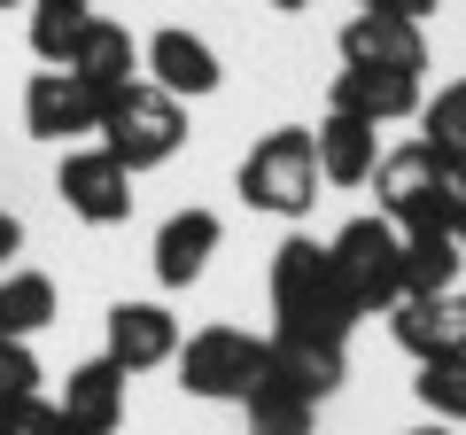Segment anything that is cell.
I'll use <instances>...</instances> for the list:
<instances>
[{
    "label": "cell",
    "mask_w": 466,
    "mask_h": 435,
    "mask_svg": "<svg viewBox=\"0 0 466 435\" xmlns=\"http://www.w3.org/2000/svg\"><path fill=\"white\" fill-rule=\"evenodd\" d=\"M24 249V218L16 210H0V272H8V257Z\"/></svg>",
    "instance_id": "83f0119b"
},
{
    "label": "cell",
    "mask_w": 466,
    "mask_h": 435,
    "mask_svg": "<svg viewBox=\"0 0 466 435\" xmlns=\"http://www.w3.org/2000/svg\"><path fill=\"white\" fill-rule=\"evenodd\" d=\"M358 303H350L342 272H334L327 241L288 234L272 249V335H303V342H350Z\"/></svg>",
    "instance_id": "6da1fadb"
},
{
    "label": "cell",
    "mask_w": 466,
    "mask_h": 435,
    "mask_svg": "<svg viewBox=\"0 0 466 435\" xmlns=\"http://www.w3.org/2000/svg\"><path fill=\"white\" fill-rule=\"evenodd\" d=\"M459 241L451 234H404V296H435V288H459Z\"/></svg>",
    "instance_id": "44dd1931"
},
{
    "label": "cell",
    "mask_w": 466,
    "mask_h": 435,
    "mask_svg": "<svg viewBox=\"0 0 466 435\" xmlns=\"http://www.w3.org/2000/svg\"><path fill=\"white\" fill-rule=\"evenodd\" d=\"M63 70H78L86 86L116 94V86H133V78H140V39L125 32V24H109V16H86V32H78V47H70Z\"/></svg>",
    "instance_id": "ac0fdd59"
},
{
    "label": "cell",
    "mask_w": 466,
    "mask_h": 435,
    "mask_svg": "<svg viewBox=\"0 0 466 435\" xmlns=\"http://www.w3.org/2000/svg\"><path fill=\"white\" fill-rule=\"evenodd\" d=\"M420 140L466 171V78L435 86V101H420Z\"/></svg>",
    "instance_id": "7402d4cb"
},
{
    "label": "cell",
    "mask_w": 466,
    "mask_h": 435,
    "mask_svg": "<svg viewBox=\"0 0 466 435\" xmlns=\"http://www.w3.org/2000/svg\"><path fill=\"white\" fill-rule=\"evenodd\" d=\"M140 63H148V86H164L171 101H202V94H218V55H210V39H195V32H156L148 47H140Z\"/></svg>",
    "instance_id": "4fadbf2b"
},
{
    "label": "cell",
    "mask_w": 466,
    "mask_h": 435,
    "mask_svg": "<svg viewBox=\"0 0 466 435\" xmlns=\"http://www.w3.org/2000/svg\"><path fill=\"white\" fill-rule=\"evenodd\" d=\"M63 428L70 435H116L125 428V373L109 366V358H86V366L63 373Z\"/></svg>",
    "instance_id": "7c38bea8"
},
{
    "label": "cell",
    "mask_w": 466,
    "mask_h": 435,
    "mask_svg": "<svg viewBox=\"0 0 466 435\" xmlns=\"http://www.w3.org/2000/svg\"><path fill=\"white\" fill-rule=\"evenodd\" d=\"M451 241H459V257H466V202H459V226H451Z\"/></svg>",
    "instance_id": "f1b7e54d"
},
{
    "label": "cell",
    "mask_w": 466,
    "mask_h": 435,
    "mask_svg": "<svg viewBox=\"0 0 466 435\" xmlns=\"http://www.w3.org/2000/svg\"><path fill=\"white\" fill-rule=\"evenodd\" d=\"M32 8H94V0H32Z\"/></svg>",
    "instance_id": "f546056e"
},
{
    "label": "cell",
    "mask_w": 466,
    "mask_h": 435,
    "mask_svg": "<svg viewBox=\"0 0 466 435\" xmlns=\"http://www.w3.org/2000/svg\"><path fill=\"white\" fill-rule=\"evenodd\" d=\"M233 187H241V202L265 218H311L319 202V156H311V133L303 125H280V133H265L249 156H241V171H233Z\"/></svg>",
    "instance_id": "277c9868"
},
{
    "label": "cell",
    "mask_w": 466,
    "mask_h": 435,
    "mask_svg": "<svg viewBox=\"0 0 466 435\" xmlns=\"http://www.w3.org/2000/svg\"><path fill=\"white\" fill-rule=\"evenodd\" d=\"M101 148L133 171V179L156 171V164H171V156L187 148V101H171L164 86H148V78L116 86L109 109H101Z\"/></svg>",
    "instance_id": "3957f363"
},
{
    "label": "cell",
    "mask_w": 466,
    "mask_h": 435,
    "mask_svg": "<svg viewBox=\"0 0 466 435\" xmlns=\"http://www.w3.org/2000/svg\"><path fill=\"white\" fill-rule=\"evenodd\" d=\"M171 366H179V389L202 404H241L257 389V373H265V335H241V327H202V335H187L179 350H171Z\"/></svg>",
    "instance_id": "8992f818"
},
{
    "label": "cell",
    "mask_w": 466,
    "mask_h": 435,
    "mask_svg": "<svg viewBox=\"0 0 466 435\" xmlns=\"http://www.w3.org/2000/svg\"><path fill=\"white\" fill-rule=\"evenodd\" d=\"M63 435H70V428H63Z\"/></svg>",
    "instance_id": "836d02e7"
},
{
    "label": "cell",
    "mask_w": 466,
    "mask_h": 435,
    "mask_svg": "<svg viewBox=\"0 0 466 435\" xmlns=\"http://www.w3.org/2000/svg\"><path fill=\"white\" fill-rule=\"evenodd\" d=\"M311 156H319V179L327 187H366L373 164H381V125L327 109V125L311 133Z\"/></svg>",
    "instance_id": "e0dca14e"
},
{
    "label": "cell",
    "mask_w": 466,
    "mask_h": 435,
    "mask_svg": "<svg viewBox=\"0 0 466 435\" xmlns=\"http://www.w3.org/2000/svg\"><path fill=\"white\" fill-rule=\"evenodd\" d=\"M171 350H179V319L164 311V303H109V366L133 381V373H156L171 366Z\"/></svg>",
    "instance_id": "8fae6325"
},
{
    "label": "cell",
    "mask_w": 466,
    "mask_h": 435,
    "mask_svg": "<svg viewBox=\"0 0 466 435\" xmlns=\"http://www.w3.org/2000/svg\"><path fill=\"white\" fill-rule=\"evenodd\" d=\"M0 8H32V0H0Z\"/></svg>",
    "instance_id": "d6a6232c"
},
{
    "label": "cell",
    "mask_w": 466,
    "mask_h": 435,
    "mask_svg": "<svg viewBox=\"0 0 466 435\" xmlns=\"http://www.w3.org/2000/svg\"><path fill=\"white\" fill-rule=\"evenodd\" d=\"M0 435H63V412L47 397H16V404H0Z\"/></svg>",
    "instance_id": "484cf974"
},
{
    "label": "cell",
    "mask_w": 466,
    "mask_h": 435,
    "mask_svg": "<svg viewBox=\"0 0 466 435\" xmlns=\"http://www.w3.org/2000/svg\"><path fill=\"white\" fill-rule=\"evenodd\" d=\"M39 350L32 342H16V335H0V404H16V397H39Z\"/></svg>",
    "instance_id": "d4e9b609"
},
{
    "label": "cell",
    "mask_w": 466,
    "mask_h": 435,
    "mask_svg": "<svg viewBox=\"0 0 466 435\" xmlns=\"http://www.w3.org/2000/svg\"><path fill=\"white\" fill-rule=\"evenodd\" d=\"M389 319L397 350L412 358H466V288H435V296H404Z\"/></svg>",
    "instance_id": "9c48e42d"
},
{
    "label": "cell",
    "mask_w": 466,
    "mask_h": 435,
    "mask_svg": "<svg viewBox=\"0 0 466 435\" xmlns=\"http://www.w3.org/2000/svg\"><path fill=\"white\" fill-rule=\"evenodd\" d=\"M86 16H94V8H32V55L47 70H63L70 47H78V32H86Z\"/></svg>",
    "instance_id": "cb8c5ba5"
},
{
    "label": "cell",
    "mask_w": 466,
    "mask_h": 435,
    "mask_svg": "<svg viewBox=\"0 0 466 435\" xmlns=\"http://www.w3.org/2000/svg\"><path fill=\"white\" fill-rule=\"evenodd\" d=\"M350 8H373V16H412V24H428L443 0H350Z\"/></svg>",
    "instance_id": "4316f807"
},
{
    "label": "cell",
    "mask_w": 466,
    "mask_h": 435,
    "mask_svg": "<svg viewBox=\"0 0 466 435\" xmlns=\"http://www.w3.org/2000/svg\"><path fill=\"white\" fill-rule=\"evenodd\" d=\"M420 78L404 70H334V109L342 117H366V125H404L420 117Z\"/></svg>",
    "instance_id": "9a60e30c"
},
{
    "label": "cell",
    "mask_w": 466,
    "mask_h": 435,
    "mask_svg": "<svg viewBox=\"0 0 466 435\" xmlns=\"http://www.w3.org/2000/svg\"><path fill=\"white\" fill-rule=\"evenodd\" d=\"M327 257H334V272H342L358 319L397 311V303H404V234L389 226L381 210H373V218H350L342 234L327 241Z\"/></svg>",
    "instance_id": "5b68a950"
},
{
    "label": "cell",
    "mask_w": 466,
    "mask_h": 435,
    "mask_svg": "<svg viewBox=\"0 0 466 435\" xmlns=\"http://www.w3.org/2000/svg\"><path fill=\"white\" fill-rule=\"evenodd\" d=\"M373 195H381V218L397 234H451L466 202V171L451 156H435L428 140H404V148H381L373 164Z\"/></svg>",
    "instance_id": "7a4b0ae2"
},
{
    "label": "cell",
    "mask_w": 466,
    "mask_h": 435,
    "mask_svg": "<svg viewBox=\"0 0 466 435\" xmlns=\"http://www.w3.org/2000/svg\"><path fill=\"white\" fill-rule=\"evenodd\" d=\"M265 373H272V381H288V389H296V397L327 404L334 389H342L350 358H342V342H303V335H265Z\"/></svg>",
    "instance_id": "2e32d148"
},
{
    "label": "cell",
    "mask_w": 466,
    "mask_h": 435,
    "mask_svg": "<svg viewBox=\"0 0 466 435\" xmlns=\"http://www.w3.org/2000/svg\"><path fill=\"white\" fill-rule=\"evenodd\" d=\"M55 195H63V210L86 218V226H125V218H133V171L116 164L109 148H70L63 171H55Z\"/></svg>",
    "instance_id": "52a82bcc"
},
{
    "label": "cell",
    "mask_w": 466,
    "mask_h": 435,
    "mask_svg": "<svg viewBox=\"0 0 466 435\" xmlns=\"http://www.w3.org/2000/svg\"><path fill=\"white\" fill-rule=\"evenodd\" d=\"M39 327H55V280L47 272H0V335L32 342Z\"/></svg>",
    "instance_id": "d6986e66"
},
{
    "label": "cell",
    "mask_w": 466,
    "mask_h": 435,
    "mask_svg": "<svg viewBox=\"0 0 466 435\" xmlns=\"http://www.w3.org/2000/svg\"><path fill=\"white\" fill-rule=\"evenodd\" d=\"M342 70H404V78H420L428 70V32L412 16H373V8H358L342 24Z\"/></svg>",
    "instance_id": "30bf717a"
},
{
    "label": "cell",
    "mask_w": 466,
    "mask_h": 435,
    "mask_svg": "<svg viewBox=\"0 0 466 435\" xmlns=\"http://www.w3.org/2000/svg\"><path fill=\"white\" fill-rule=\"evenodd\" d=\"M265 8H311V0H265Z\"/></svg>",
    "instance_id": "4dcf8cb0"
},
{
    "label": "cell",
    "mask_w": 466,
    "mask_h": 435,
    "mask_svg": "<svg viewBox=\"0 0 466 435\" xmlns=\"http://www.w3.org/2000/svg\"><path fill=\"white\" fill-rule=\"evenodd\" d=\"M241 404H249V435H311L319 428V404L296 397L288 381H272V373H257V389Z\"/></svg>",
    "instance_id": "ffe728a7"
},
{
    "label": "cell",
    "mask_w": 466,
    "mask_h": 435,
    "mask_svg": "<svg viewBox=\"0 0 466 435\" xmlns=\"http://www.w3.org/2000/svg\"><path fill=\"white\" fill-rule=\"evenodd\" d=\"M101 109H109V94L86 86L78 70H39V78L24 86V125H32L39 140H86V133H101Z\"/></svg>",
    "instance_id": "ba28073f"
},
{
    "label": "cell",
    "mask_w": 466,
    "mask_h": 435,
    "mask_svg": "<svg viewBox=\"0 0 466 435\" xmlns=\"http://www.w3.org/2000/svg\"><path fill=\"white\" fill-rule=\"evenodd\" d=\"M412 435H451V428H443V420H435V428H412Z\"/></svg>",
    "instance_id": "1f68e13d"
},
{
    "label": "cell",
    "mask_w": 466,
    "mask_h": 435,
    "mask_svg": "<svg viewBox=\"0 0 466 435\" xmlns=\"http://www.w3.org/2000/svg\"><path fill=\"white\" fill-rule=\"evenodd\" d=\"M218 241H226L218 210H171L164 226H156V280L164 288H195L202 272H210Z\"/></svg>",
    "instance_id": "5bb4252c"
},
{
    "label": "cell",
    "mask_w": 466,
    "mask_h": 435,
    "mask_svg": "<svg viewBox=\"0 0 466 435\" xmlns=\"http://www.w3.org/2000/svg\"><path fill=\"white\" fill-rule=\"evenodd\" d=\"M412 397L428 404L435 420H466V358H420Z\"/></svg>",
    "instance_id": "603a6c76"
}]
</instances>
